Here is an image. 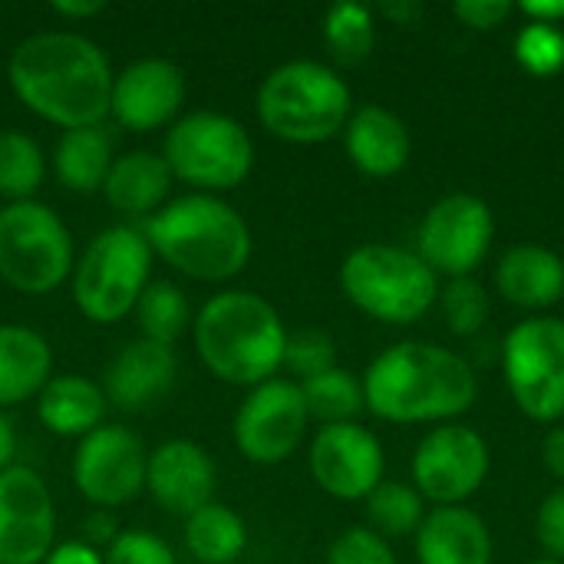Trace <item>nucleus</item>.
<instances>
[{
	"label": "nucleus",
	"instance_id": "f257e3e1",
	"mask_svg": "<svg viewBox=\"0 0 564 564\" xmlns=\"http://www.w3.org/2000/svg\"><path fill=\"white\" fill-rule=\"evenodd\" d=\"M17 99L40 119L69 129L102 126L112 99V69L106 53L66 30L26 36L7 63Z\"/></svg>",
	"mask_w": 564,
	"mask_h": 564
},
{
	"label": "nucleus",
	"instance_id": "f03ea898",
	"mask_svg": "<svg viewBox=\"0 0 564 564\" xmlns=\"http://www.w3.org/2000/svg\"><path fill=\"white\" fill-rule=\"evenodd\" d=\"M476 397V370L426 340L387 347L364 373V403L387 423H449L469 413Z\"/></svg>",
	"mask_w": 564,
	"mask_h": 564
},
{
	"label": "nucleus",
	"instance_id": "7ed1b4c3",
	"mask_svg": "<svg viewBox=\"0 0 564 564\" xmlns=\"http://www.w3.org/2000/svg\"><path fill=\"white\" fill-rule=\"evenodd\" d=\"M152 254L195 281H228L251 258L248 221L215 195H182L145 221Z\"/></svg>",
	"mask_w": 564,
	"mask_h": 564
},
{
	"label": "nucleus",
	"instance_id": "20e7f679",
	"mask_svg": "<svg viewBox=\"0 0 564 564\" xmlns=\"http://www.w3.org/2000/svg\"><path fill=\"white\" fill-rule=\"evenodd\" d=\"M288 330L281 314L251 291H221L195 317V350L225 383L258 387L284 364Z\"/></svg>",
	"mask_w": 564,
	"mask_h": 564
},
{
	"label": "nucleus",
	"instance_id": "39448f33",
	"mask_svg": "<svg viewBox=\"0 0 564 564\" xmlns=\"http://www.w3.org/2000/svg\"><path fill=\"white\" fill-rule=\"evenodd\" d=\"M354 112L350 86L324 63L291 59L271 69L258 89L261 126L284 142L317 145L344 132Z\"/></svg>",
	"mask_w": 564,
	"mask_h": 564
},
{
	"label": "nucleus",
	"instance_id": "423d86ee",
	"mask_svg": "<svg viewBox=\"0 0 564 564\" xmlns=\"http://www.w3.org/2000/svg\"><path fill=\"white\" fill-rule=\"evenodd\" d=\"M347 301L383 324H416L440 301V274L410 248L360 245L340 264Z\"/></svg>",
	"mask_w": 564,
	"mask_h": 564
},
{
	"label": "nucleus",
	"instance_id": "0eeeda50",
	"mask_svg": "<svg viewBox=\"0 0 564 564\" xmlns=\"http://www.w3.org/2000/svg\"><path fill=\"white\" fill-rule=\"evenodd\" d=\"M152 248L142 231L116 225L99 231L73 268V301L93 324L122 321L149 288Z\"/></svg>",
	"mask_w": 564,
	"mask_h": 564
},
{
	"label": "nucleus",
	"instance_id": "6e6552de",
	"mask_svg": "<svg viewBox=\"0 0 564 564\" xmlns=\"http://www.w3.org/2000/svg\"><path fill=\"white\" fill-rule=\"evenodd\" d=\"M172 178L202 195L238 188L254 165V142L248 129L225 112H188L165 135L162 152Z\"/></svg>",
	"mask_w": 564,
	"mask_h": 564
},
{
	"label": "nucleus",
	"instance_id": "1a4fd4ad",
	"mask_svg": "<svg viewBox=\"0 0 564 564\" xmlns=\"http://www.w3.org/2000/svg\"><path fill=\"white\" fill-rule=\"evenodd\" d=\"M73 268V238L56 212L40 202L0 208V281L40 297L59 288Z\"/></svg>",
	"mask_w": 564,
	"mask_h": 564
},
{
	"label": "nucleus",
	"instance_id": "9d476101",
	"mask_svg": "<svg viewBox=\"0 0 564 564\" xmlns=\"http://www.w3.org/2000/svg\"><path fill=\"white\" fill-rule=\"evenodd\" d=\"M502 377L516 406L535 423L564 416V321L525 317L502 340Z\"/></svg>",
	"mask_w": 564,
	"mask_h": 564
},
{
	"label": "nucleus",
	"instance_id": "9b49d317",
	"mask_svg": "<svg viewBox=\"0 0 564 564\" xmlns=\"http://www.w3.org/2000/svg\"><path fill=\"white\" fill-rule=\"evenodd\" d=\"M496 238V218L489 202L479 195H446L420 221L416 254L436 271L453 278H473V271L489 258Z\"/></svg>",
	"mask_w": 564,
	"mask_h": 564
},
{
	"label": "nucleus",
	"instance_id": "f8f14e48",
	"mask_svg": "<svg viewBox=\"0 0 564 564\" xmlns=\"http://www.w3.org/2000/svg\"><path fill=\"white\" fill-rule=\"evenodd\" d=\"M489 446L482 433L463 423L430 430L413 453V489L440 506H463L489 476Z\"/></svg>",
	"mask_w": 564,
	"mask_h": 564
},
{
	"label": "nucleus",
	"instance_id": "ddd939ff",
	"mask_svg": "<svg viewBox=\"0 0 564 564\" xmlns=\"http://www.w3.org/2000/svg\"><path fill=\"white\" fill-rule=\"evenodd\" d=\"M311 413L294 380H264L251 387L245 403L235 413V443L238 453L258 466H274L294 456L307 433Z\"/></svg>",
	"mask_w": 564,
	"mask_h": 564
},
{
	"label": "nucleus",
	"instance_id": "4468645a",
	"mask_svg": "<svg viewBox=\"0 0 564 564\" xmlns=\"http://www.w3.org/2000/svg\"><path fill=\"white\" fill-rule=\"evenodd\" d=\"M145 446L126 426H99L73 456L76 489L99 509H119L145 489Z\"/></svg>",
	"mask_w": 564,
	"mask_h": 564
},
{
	"label": "nucleus",
	"instance_id": "2eb2a0df",
	"mask_svg": "<svg viewBox=\"0 0 564 564\" xmlns=\"http://www.w3.org/2000/svg\"><path fill=\"white\" fill-rule=\"evenodd\" d=\"M56 509L46 482L26 469L0 473V564H43L53 552Z\"/></svg>",
	"mask_w": 564,
	"mask_h": 564
},
{
	"label": "nucleus",
	"instance_id": "dca6fc26",
	"mask_svg": "<svg viewBox=\"0 0 564 564\" xmlns=\"http://www.w3.org/2000/svg\"><path fill=\"white\" fill-rule=\"evenodd\" d=\"M307 463L314 482L340 502L367 499L383 482L387 469L380 440L360 423L321 426L311 443Z\"/></svg>",
	"mask_w": 564,
	"mask_h": 564
},
{
	"label": "nucleus",
	"instance_id": "f3484780",
	"mask_svg": "<svg viewBox=\"0 0 564 564\" xmlns=\"http://www.w3.org/2000/svg\"><path fill=\"white\" fill-rule=\"evenodd\" d=\"M185 99V73L169 59H135L112 79L109 116L129 132L165 126Z\"/></svg>",
	"mask_w": 564,
	"mask_h": 564
},
{
	"label": "nucleus",
	"instance_id": "a211bd4d",
	"mask_svg": "<svg viewBox=\"0 0 564 564\" xmlns=\"http://www.w3.org/2000/svg\"><path fill=\"white\" fill-rule=\"evenodd\" d=\"M218 486L212 456L192 440H169L149 453L145 489L159 509L169 516H195L212 502Z\"/></svg>",
	"mask_w": 564,
	"mask_h": 564
},
{
	"label": "nucleus",
	"instance_id": "6ab92c4d",
	"mask_svg": "<svg viewBox=\"0 0 564 564\" xmlns=\"http://www.w3.org/2000/svg\"><path fill=\"white\" fill-rule=\"evenodd\" d=\"M344 145L354 169L370 178H390L403 172L413 155L410 126L377 102H367L350 112L344 126Z\"/></svg>",
	"mask_w": 564,
	"mask_h": 564
},
{
	"label": "nucleus",
	"instance_id": "aec40b11",
	"mask_svg": "<svg viewBox=\"0 0 564 564\" xmlns=\"http://www.w3.org/2000/svg\"><path fill=\"white\" fill-rule=\"evenodd\" d=\"M175 383V350L155 340L126 344L106 370V400L119 410H145Z\"/></svg>",
	"mask_w": 564,
	"mask_h": 564
},
{
	"label": "nucleus",
	"instance_id": "412c9836",
	"mask_svg": "<svg viewBox=\"0 0 564 564\" xmlns=\"http://www.w3.org/2000/svg\"><path fill=\"white\" fill-rule=\"evenodd\" d=\"M420 564H492V535L466 506L433 509L416 532Z\"/></svg>",
	"mask_w": 564,
	"mask_h": 564
},
{
	"label": "nucleus",
	"instance_id": "4be33fe9",
	"mask_svg": "<svg viewBox=\"0 0 564 564\" xmlns=\"http://www.w3.org/2000/svg\"><path fill=\"white\" fill-rule=\"evenodd\" d=\"M499 294L522 311H545L564 297V261L542 245H516L496 268Z\"/></svg>",
	"mask_w": 564,
	"mask_h": 564
},
{
	"label": "nucleus",
	"instance_id": "5701e85b",
	"mask_svg": "<svg viewBox=\"0 0 564 564\" xmlns=\"http://www.w3.org/2000/svg\"><path fill=\"white\" fill-rule=\"evenodd\" d=\"M169 188H172V172L165 159L149 149L119 155L102 182L106 202L126 218H145V215L152 218L155 208L169 198Z\"/></svg>",
	"mask_w": 564,
	"mask_h": 564
},
{
	"label": "nucleus",
	"instance_id": "b1692460",
	"mask_svg": "<svg viewBox=\"0 0 564 564\" xmlns=\"http://www.w3.org/2000/svg\"><path fill=\"white\" fill-rule=\"evenodd\" d=\"M50 344L20 324H0V406H17L50 383Z\"/></svg>",
	"mask_w": 564,
	"mask_h": 564
},
{
	"label": "nucleus",
	"instance_id": "393cba45",
	"mask_svg": "<svg viewBox=\"0 0 564 564\" xmlns=\"http://www.w3.org/2000/svg\"><path fill=\"white\" fill-rule=\"evenodd\" d=\"M106 390L89 377H50V383L36 397L40 423L56 436H89L102 426L106 416Z\"/></svg>",
	"mask_w": 564,
	"mask_h": 564
},
{
	"label": "nucleus",
	"instance_id": "a878e982",
	"mask_svg": "<svg viewBox=\"0 0 564 564\" xmlns=\"http://www.w3.org/2000/svg\"><path fill=\"white\" fill-rule=\"evenodd\" d=\"M112 162H116L112 135L106 126H86V129L63 132V139L56 142V155H53L59 185L69 192H79V195L99 192Z\"/></svg>",
	"mask_w": 564,
	"mask_h": 564
},
{
	"label": "nucleus",
	"instance_id": "bb28decb",
	"mask_svg": "<svg viewBox=\"0 0 564 564\" xmlns=\"http://www.w3.org/2000/svg\"><path fill=\"white\" fill-rule=\"evenodd\" d=\"M248 545V529L228 506L208 502L185 519V549L202 564H231Z\"/></svg>",
	"mask_w": 564,
	"mask_h": 564
},
{
	"label": "nucleus",
	"instance_id": "cd10ccee",
	"mask_svg": "<svg viewBox=\"0 0 564 564\" xmlns=\"http://www.w3.org/2000/svg\"><path fill=\"white\" fill-rule=\"evenodd\" d=\"M373 43H377V23L370 7L344 0L324 13V46L334 63L360 66L373 53Z\"/></svg>",
	"mask_w": 564,
	"mask_h": 564
},
{
	"label": "nucleus",
	"instance_id": "c85d7f7f",
	"mask_svg": "<svg viewBox=\"0 0 564 564\" xmlns=\"http://www.w3.org/2000/svg\"><path fill=\"white\" fill-rule=\"evenodd\" d=\"M46 175V159L36 139L20 129L0 132V195L13 202H33Z\"/></svg>",
	"mask_w": 564,
	"mask_h": 564
},
{
	"label": "nucleus",
	"instance_id": "c756f323",
	"mask_svg": "<svg viewBox=\"0 0 564 564\" xmlns=\"http://www.w3.org/2000/svg\"><path fill=\"white\" fill-rule=\"evenodd\" d=\"M301 393H304V403H307V413L311 420H321L324 426H334V423H354L367 403H364V383L334 367L321 377H311L301 383Z\"/></svg>",
	"mask_w": 564,
	"mask_h": 564
},
{
	"label": "nucleus",
	"instance_id": "7c9ffc66",
	"mask_svg": "<svg viewBox=\"0 0 564 564\" xmlns=\"http://www.w3.org/2000/svg\"><path fill=\"white\" fill-rule=\"evenodd\" d=\"M423 496L406 486V482H380L370 496H367V519L370 529L383 539H406L416 535L426 509H423Z\"/></svg>",
	"mask_w": 564,
	"mask_h": 564
},
{
	"label": "nucleus",
	"instance_id": "2f4dec72",
	"mask_svg": "<svg viewBox=\"0 0 564 564\" xmlns=\"http://www.w3.org/2000/svg\"><path fill=\"white\" fill-rule=\"evenodd\" d=\"M135 314H139V327L145 340H155L165 347H172L192 321L188 297L172 281H149V288L142 291L135 304Z\"/></svg>",
	"mask_w": 564,
	"mask_h": 564
},
{
	"label": "nucleus",
	"instance_id": "473e14b6",
	"mask_svg": "<svg viewBox=\"0 0 564 564\" xmlns=\"http://www.w3.org/2000/svg\"><path fill=\"white\" fill-rule=\"evenodd\" d=\"M440 307L456 337H476L489 321V291L476 278H453L440 288Z\"/></svg>",
	"mask_w": 564,
	"mask_h": 564
},
{
	"label": "nucleus",
	"instance_id": "72a5a7b5",
	"mask_svg": "<svg viewBox=\"0 0 564 564\" xmlns=\"http://www.w3.org/2000/svg\"><path fill=\"white\" fill-rule=\"evenodd\" d=\"M516 59L532 76H555L564 66V33L549 23H525L516 36Z\"/></svg>",
	"mask_w": 564,
	"mask_h": 564
},
{
	"label": "nucleus",
	"instance_id": "f704fd0d",
	"mask_svg": "<svg viewBox=\"0 0 564 564\" xmlns=\"http://www.w3.org/2000/svg\"><path fill=\"white\" fill-rule=\"evenodd\" d=\"M281 367H288L294 377H301V383L334 370L337 367L334 337L324 334V330H294V334H288V347H284V364Z\"/></svg>",
	"mask_w": 564,
	"mask_h": 564
},
{
	"label": "nucleus",
	"instance_id": "c9c22d12",
	"mask_svg": "<svg viewBox=\"0 0 564 564\" xmlns=\"http://www.w3.org/2000/svg\"><path fill=\"white\" fill-rule=\"evenodd\" d=\"M327 564H397V555L373 529H347L330 542Z\"/></svg>",
	"mask_w": 564,
	"mask_h": 564
},
{
	"label": "nucleus",
	"instance_id": "e433bc0d",
	"mask_svg": "<svg viewBox=\"0 0 564 564\" xmlns=\"http://www.w3.org/2000/svg\"><path fill=\"white\" fill-rule=\"evenodd\" d=\"M102 564H178L172 549L152 535V532H142V529H129V532H119L112 542H109V552Z\"/></svg>",
	"mask_w": 564,
	"mask_h": 564
},
{
	"label": "nucleus",
	"instance_id": "4c0bfd02",
	"mask_svg": "<svg viewBox=\"0 0 564 564\" xmlns=\"http://www.w3.org/2000/svg\"><path fill=\"white\" fill-rule=\"evenodd\" d=\"M535 539L552 562H564V486L545 496L535 516Z\"/></svg>",
	"mask_w": 564,
	"mask_h": 564
},
{
	"label": "nucleus",
	"instance_id": "58836bf2",
	"mask_svg": "<svg viewBox=\"0 0 564 564\" xmlns=\"http://www.w3.org/2000/svg\"><path fill=\"white\" fill-rule=\"evenodd\" d=\"M516 13V3L509 0H456L453 17L466 23L469 30H499Z\"/></svg>",
	"mask_w": 564,
	"mask_h": 564
},
{
	"label": "nucleus",
	"instance_id": "ea45409f",
	"mask_svg": "<svg viewBox=\"0 0 564 564\" xmlns=\"http://www.w3.org/2000/svg\"><path fill=\"white\" fill-rule=\"evenodd\" d=\"M522 17H529V23H549L558 26L564 20V0H525L516 7Z\"/></svg>",
	"mask_w": 564,
	"mask_h": 564
},
{
	"label": "nucleus",
	"instance_id": "a19ab883",
	"mask_svg": "<svg viewBox=\"0 0 564 564\" xmlns=\"http://www.w3.org/2000/svg\"><path fill=\"white\" fill-rule=\"evenodd\" d=\"M43 564H102V555L86 542H66V545H56Z\"/></svg>",
	"mask_w": 564,
	"mask_h": 564
},
{
	"label": "nucleus",
	"instance_id": "79ce46f5",
	"mask_svg": "<svg viewBox=\"0 0 564 564\" xmlns=\"http://www.w3.org/2000/svg\"><path fill=\"white\" fill-rule=\"evenodd\" d=\"M542 463L545 469L564 486V426H552L542 443Z\"/></svg>",
	"mask_w": 564,
	"mask_h": 564
},
{
	"label": "nucleus",
	"instance_id": "37998d69",
	"mask_svg": "<svg viewBox=\"0 0 564 564\" xmlns=\"http://www.w3.org/2000/svg\"><path fill=\"white\" fill-rule=\"evenodd\" d=\"M380 10L397 26H416L423 20V7L416 0H393V3H383Z\"/></svg>",
	"mask_w": 564,
	"mask_h": 564
},
{
	"label": "nucleus",
	"instance_id": "c03bdc74",
	"mask_svg": "<svg viewBox=\"0 0 564 564\" xmlns=\"http://www.w3.org/2000/svg\"><path fill=\"white\" fill-rule=\"evenodd\" d=\"M106 10V3L102 0H56L53 3V13H59V17H69V20H89V17H99Z\"/></svg>",
	"mask_w": 564,
	"mask_h": 564
},
{
	"label": "nucleus",
	"instance_id": "a18cd8bd",
	"mask_svg": "<svg viewBox=\"0 0 564 564\" xmlns=\"http://www.w3.org/2000/svg\"><path fill=\"white\" fill-rule=\"evenodd\" d=\"M86 535H89V542H112L116 539V519L106 516V509L89 516L86 519Z\"/></svg>",
	"mask_w": 564,
	"mask_h": 564
},
{
	"label": "nucleus",
	"instance_id": "49530a36",
	"mask_svg": "<svg viewBox=\"0 0 564 564\" xmlns=\"http://www.w3.org/2000/svg\"><path fill=\"white\" fill-rule=\"evenodd\" d=\"M13 453H17V436L13 426L0 416V473L13 466Z\"/></svg>",
	"mask_w": 564,
	"mask_h": 564
},
{
	"label": "nucleus",
	"instance_id": "de8ad7c7",
	"mask_svg": "<svg viewBox=\"0 0 564 564\" xmlns=\"http://www.w3.org/2000/svg\"><path fill=\"white\" fill-rule=\"evenodd\" d=\"M535 564H564V562H552V558H542V562H535Z\"/></svg>",
	"mask_w": 564,
	"mask_h": 564
},
{
	"label": "nucleus",
	"instance_id": "09e8293b",
	"mask_svg": "<svg viewBox=\"0 0 564 564\" xmlns=\"http://www.w3.org/2000/svg\"><path fill=\"white\" fill-rule=\"evenodd\" d=\"M562 261H564V254H562Z\"/></svg>",
	"mask_w": 564,
	"mask_h": 564
}]
</instances>
